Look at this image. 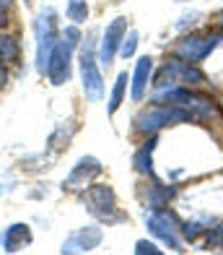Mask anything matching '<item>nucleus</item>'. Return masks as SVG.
<instances>
[{
  "mask_svg": "<svg viewBox=\"0 0 223 255\" xmlns=\"http://www.w3.org/2000/svg\"><path fill=\"white\" fill-rule=\"evenodd\" d=\"M195 112L182 107V104H153L150 110L138 115L135 128L140 133H158L169 125H179V123H195Z\"/></svg>",
  "mask_w": 223,
  "mask_h": 255,
  "instance_id": "1",
  "label": "nucleus"
},
{
  "mask_svg": "<svg viewBox=\"0 0 223 255\" xmlns=\"http://www.w3.org/2000/svg\"><path fill=\"white\" fill-rule=\"evenodd\" d=\"M205 81H208V76L197 68V63L182 60V57L174 55L161 65V71L156 76V89H163V86H203Z\"/></svg>",
  "mask_w": 223,
  "mask_h": 255,
  "instance_id": "2",
  "label": "nucleus"
},
{
  "mask_svg": "<svg viewBox=\"0 0 223 255\" xmlns=\"http://www.w3.org/2000/svg\"><path fill=\"white\" fill-rule=\"evenodd\" d=\"M223 44V34L221 31H208V34H184V37L174 44V55L182 60H190L200 65L205 57L216 52V47Z\"/></svg>",
  "mask_w": 223,
  "mask_h": 255,
  "instance_id": "3",
  "label": "nucleus"
},
{
  "mask_svg": "<svg viewBox=\"0 0 223 255\" xmlns=\"http://www.w3.org/2000/svg\"><path fill=\"white\" fill-rule=\"evenodd\" d=\"M143 219H146V229H148L153 237H158L163 245H169L171 250H177V253L184 250V242H182V237H179L182 227H179L177 219H174V214L163 211V208H153V211L146 214Z\"/></svg>",
  "mask_w": 223,
  "mask_h": 255,
  "instance_id": "4",
  "label": "nucleus"
},
{
  "mask_svg": "<svg viewBox=\"0 0 223 255\" xmlns=\"http://www.w3.org/2000/svg\"><path fill=\"white\" fill-rule=\"evenodd\" d=\"M80 81H83V94L88 102H101L104 97V78H101V71L96 65V52H93V39L88 37L83 50H80Z\"/></svg>",
  "mask_w": 223,
  "mask_h": 255,
  "instance_id": "5",
  "label": "nucleus"
},
{
  "mask_svg": "<svg viewBox=\"0 0 223 255\" xmlns=\"http://www.w3.org/2000/svg\"><path fill=\"white\" fill-rule=\"evenodd\" d=\"M83 203L93 216L107 224H114V222H122L125 219L122 214H117V198L109 185H93V188H88L83 195Z\"/></svg>",
  "mask_w": 223,
  "mask_h": 255,
  "instance_id": "6",
  "label": "nucleus"
},
{
  "mask_svg": "<svg viewBox=\"0 0 223 255\" xmlns=\"http://www.w3.org/2000/svg\"><path fill=\"white\" fill-rule=\"evenodd\" d=\"M55 34H57V18H55V10L47 8L37 18V71L39 73H47V60H50V52L57 42Z\"/></svg>",
  "mask_w": 223,
  "mask_h": 255,
  "instance_id": "7",
  "label": "nucleus"
},
{
  "mask_svg": "<svg viewBox=\"0 0 223 255\" xmlns=\"http://www.w3.org/2000/svg\"><path fill=\"white\" fill-rule=\"evenodd\" d=\"M73 47L65 37L60 42H55V47L50 52V60H47V78L52 81L55 86H63L70 81V71H73Z\"/></svg>",
  "mask_w": 223,
  "mask_h": 255,
  "instance_id": "8",
  "label": "nucleus"
},
{
  "mask_svg": "<svg viewBox=\"0 0 223 255\" xmlns=\"http://www.w3.org/2000/svg\"><path fill=\"white\" fill-rule=\"evenodd\" d=\"M127 34V18L125 16H117L112 18L107 29H104V39H101V47H99V63L101 65H112L114 55L120 52V44H122V37Z\"/></svg>",
  "mask_w": 223,
  "mask_h": 255,
  "instance_id": "9",
  "label": "nucleus"
},
{
  "mask_svg": "<svg viewBox=\"0 0 223 255\" xmlns=\"http://www.w3.org/2000/svg\"><path fill=\"white\" fill-rule=\"evenodd\" d=\"M101 237H104L101 227H96V224L80 227L78 232H73V235L63 242V253H91L101 245Z\"/></svg>",
  "mask_w": 223,
  "mask_h": 255,
  "instance_id": "10",
  "label": "nucleus"
},
{
  "mask_svg": "<svg viewBox=\"0 0 223 255\" xmlns=\"http://www.w3.org/2000/svg\"><path fill=\"white\" fill-rule=\"evenodd\" d=\"M101 161L96 156H83L78 159V164L73 167V172L68 175V180L63 182V188L75 190V188H86V182H91L96 175H101Z\"/></svg>",
  "mask_w": 223,
  "mask_h": 255,
  "instance_id": "11",
  "label": "nucleus"
},
{
  "mask_svg": "<svg viewBox=\"0 0 223 255\" xmlns=\"http://www.w3.org/2000/svg\"><path fill=\"white\" fill-rule=\"evenodd\" d=\"M150 76H153V57L150 55H143L133 71V89H130V97L133 102H143L146 91H148V84H150Z\"/></svg>",
  "mask_w": 223,
  "mask_h": 255,
  "instance_id": "12",
  "label": "nucleus"
},
{
  "mask_svg": "<svg viewBox=\"0 0 223 255\" xmlns=\"http://www.w3.org/2000/svg\"><path fill=\"white\" fill-rule=\"evenodd\" d=\"M31 242V232L26 224H10L5 232H3V248L8 253H16V250H23Z\"/></svg>",
  "mask_w": 223,
  "mask_h": 255,
  "instance_id": "13",
  "label": "nucleus"
},
{
  "mask_svg": "<svg viewBox=\"0 0 223 255\" xmlns=\"http://www.w3.org/2000/svg\"><path fill=\"white\" fill-rule=\"evenodd\" d=\"M156 138H150V141H146L143 146L135 151L133 156V167L140 172V175H153V151H156Z\"/></svg>",
  "mask_w": 223,
  "mask_h": 255,
  "instance_id": "14",
  "label": "nucleus"
},
{
  "mask_svg": "<svg viewBox=\"0 0 223 255\" xmlns=\"http://www.w3.org/2000/svg\"><path fill=\"white\" fill-rule=\"evenodd\" d=\"M177 195V188L174 185H163V182H153L148 188V206L150 208H163L169 206V201Z\"/></svg>",
  "mask_w": 223,
  "mask_h": 255,
  "instance_id": "15",
  "label": "nucleus"
},
{
  "mask_svg": "<svg viewBox=\"0 0 223 255\" xmlns=\"http://www.w3.org/2000/svg\"><path fill=\"white\" fill-rule=\"evenodd\" d=\"M65 16L73 21V24H86V18H88V3H86V0H68Z\"/></svg>",
  "mask_w": 223,
  "mask_h": 255,
  "instance_id": "16",
  "label": "nucleus"
},
{
  "mask_svg": "<svg viewBox=\"0 0 223 255\" xmlns=\"http://www.w3.org/2000/svg\"><path fill=\"white\" fill-rule=\"evenodd\" d=\"M127 81H130L127 71H122L120 76H117L114 89H112V99H109V115H114V112H117V107L122 104V99H125V89H127Z\"/></svg>",
  "mask_w": 223,
  "mask_h": 255,
  "instance_id": "17",
  "label": "nucleus"
},
{
  "mask_svg": "<svg viewBox=\"0 0 223 255\" xmlns=\"http://www.w3.org/2000/svg\"><path fill=\"white\" fill-rule=\"evenodd\" d=\"M138 42H140V34L135 29H127V34L122 37V44H120V57H133L135 50H138Z\"/></svg>",
  "mask_w": 223,
  "mask_h": 255,
  "instance_id": "18",
  "label": "nucleus"
},
{
  "mask_svg": "<svg viewBox=\"0 0 223 255\" xmlns=\"http://www.w3.org/2000/svg\"><path fill=\"white\" fill-rule=\"evenodd\" d=\"M200 18H203V13H200V10H192V13H184V16H179V21H177L174 26H177L179 31H184L187 26H195Z\"/></svg>",
  "mask_w": 223,
  "mask_h": 255,
  "instance_id": "19",
  "label": "nucleus"
},
{
  "mask_svg": "<svg viewBox=\"0 0 223 255\" xmlns=\"http://www.w3.org/2000/svg\"><path fill=\"white\" fill-rule=\"evenodd\" d=\"M135 253H138V255H143V253H153V255H158V253H161V248L156 245V242L138 240V242H135Z\"/></svg>",
  "mask_w": 223,
  "mask_h": 255,
  "instance_id": "20",
  "label": "nucleus"
},
{
  "mask_svg": "<svg viewBox=\"0 0 223 255\" xmlns=\"http://www.w3.org/2000/svg\"><path fill=\"white\" fill-rule=\"evenodd\" d=\"M208 240H210V242H216V245L223 250V224L216 227V229H213V235H208Z\"/></svg>",
  "mask_w": 223,
  "mask_h": 255,
  "instance_id": "21",
  "label": "nucleus"
},
{
  "mask_svg": "<svg viewBox=\"0 0 223 255\" xmlns=\"http://www.w3.org/2000/svg\"><path fill=\"white\" fill-rule=\"evenodd\" d=\"M177 3H192V0H177Z\"/></svg>",
  "mask_w": 223,
  "mask_h": 255,
  "instance_id": "22",
  "label": "nucleus"
},
{
  "mask_svg": "<svg viewBox=\"0 0 223 255\" xmlns=\"http://www.w3.org/2000/svg\"><path fill=\"white\" fill-rule=\"evenodd\" d=\"M114 3H122V0H114Z\"/></svg>",
  "mask_w": 223,
  "mask_h": 255,
  "instance_id": "23",
  "label": "nucleus"
}]
</instances>
